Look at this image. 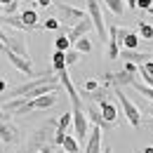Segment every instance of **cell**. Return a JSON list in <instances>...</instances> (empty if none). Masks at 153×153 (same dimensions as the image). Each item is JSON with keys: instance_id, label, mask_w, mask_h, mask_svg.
I'll return each instance as SVG.
<instances>
[{"instance_id": "obj_6", "label": "cell", "mask_w": 153, "mask_h": 153, "mask_svg": "<svg viewBox=\"0 0 153 153\" xmlns=\"http://www.w3.org/2000/svg\"><path fill=\"white\" fill-rule=\"evenodd\" d=\"M71 123H73V111H71V113L66 111V113L59 115L57 130H54V139H52V141H54V146H64V141H66V137H68L66 130H68V125H71Z\"/></svg>"}, {"instance_id": "obj_12", "label": "cell", "mask_w": 153, "mask_h": 153, "mask_svg": "<svg viewBox=\"0 0 153 153\" xmlns=\"http://www.w3.org/2000/svg\"><path fill=\"white\" fill-rule=\"evenodd\" d=\"M120 59H125V61H132V64H146L149 59H151V54H139L137 50H120Z\"/></svg>"}, {"instance_id": "obj_8", "label": "cell", "mask_w": 153, "mask_h": 153, "mask_svg": "<svg viewBox=\"0 0 153 153\" xmlns=\"http://www.w3.org/2000/svg\"><path fill=\"white\" fill-rule=\"evenodd\" d=\"M90 28H94V24H92L90 17H85L82 21H78L76 26H71V31H68L66 36H68L71 42H78L80 38H85V36H87V31H90Z\"/></svg>"}, {"instance_id": "obj_20", "label": "cell", "mask_w": 153, "mask_h": 153, "mask_svg": "<svg viewBox=\"0 0 153 153\" xmlns=\"http://www.w3.org/2000/svg\"><path fill=\"white\" fill-rule=\"evenodd\" d=\"M54 47H57L59 52H68V47H71V40H68V36H66V33L57 36V40H54Z\"/></svg>"}, {"instance_id": "obj_31", "label": "cell", "mask_w": 153, "mask_h": 153, "mask_svg": "<svg viewBox=\"0 0 153 153\" xmlns=\"http://www.w3.org/2000/svg\"><path fill=\"white\" fill-rule=\"evenodd\" d=\"M125 5H127L130 10H137V0H125Z\"/></svg>"}, {"instance_id": "obj_27", "label": "cell", "mask_w": 153, "mask_h": 153, "mask_svg": "<svg viewBox=\"0 0 153 153\" xmlns=\"http://www.w3.org/2000/svg\"><path fill=\"white\" fill-rule=\"evenodd\" d=\"M137 7H139V10H149V12H151V10H153V0H137Z\"/></svg>"}, {"instance_id": "obj_2", "label": "cell", "mask_w": 153, "mask_h": 153, "mask_svg": "<svg viewBox=\"0 0 153 153\" xmlns=\"http://www.w3.org/2000/svg\"><path fill=\"white\" fill-rule=\"evenodd\" d=\"M87 14H90V19L94 24V31L99 40L104 42L106 36H108V26L104 24V14H101V7H99V0H87Z\"/></svg>"}, {"instance_id": "obj_28", "label": "cell", "mask_w": 153, "mask_h": 153, "mask_svg": "<svg viewBox=\"0 0 153 153\" xmlns=\"http://www.w3.org/2000/svg\"><path fill=\"white\" fill-rule=\"evenodd\" d=\"M137 68H139V64H132V61H125V66H123V71H127V73H137Z\"/></svg>"}, {"instance_id": "obj_4", "label": "cell", "mask_w": 153, "mask_h": 153, "mask_svg": "<svg viewBox=\"0 0 153 153\" xmlns=\"http://www.w3.org/2000/svg\"><path fill=\"white\" fill-rule=\"evenodd\" d=\"M59 82H61V87L66 90V97L71 99V106H73V111H85V106H82V99L78 97V90L73 87V82H71V76H68V71H61L57 73Z\"/></svg>"}, {"instance_id": "obj_5", "label": "cell", "mask_w": 153, "mask_h": 153, "mask_svg": "<svg viewBox=\"0 0 153 153\" xmlns=\"http://www.w3.org/2000/svg\"><path fill=\"white\" fill-rule=\"evenodd\" d=\"M73 127H76V139L80 144H87L90 139V118L85 115V111H73Z\"/></svg>"}, {"instance_id": "obj_3", "label": "cell", "mask_w": 153, "mask_h": 153, "mask_svg": "<svg viewBox=\"0 0 153 153\" xmlns=\"http://www.w3.org/2000/svg\"><path fill=\"white\" fill-rule=\"evenodd\" d=\"M57 10H59V17L64 24H68V26H76L78 21H82L87 14H85V10H80V7H73V5H68V2H57Z\"/></svg>"}, {"instance_id": "obj_14", "label": "cell", "mask_w": 153, "mask_h": 153, "mask_svg": "<svg viewBox=\"0 0 153 153\" xmlns=\"http://www.w3.org/2000/svg\"><path fill=\"white\" fill-rule=\"evenodd\" d=\"M26 101H28V99H26V97H17V99H7V101H5V104H2V111H5V113H19V108L21 106H24V104H26Z\"/></svg>"}, {"instance_id": "obj_19", "label": "cell", "mask_w": 153, "mask_h": 153, "mask_svg": "<svg viewBox=\"0 0 153 153\" xmlns=\"http://www.w3.org/2000/svg\"><path fill=\"white\" fill-rule=\"evenodd\" d=\"M61 149H64V151H66V153H78V149H80V141H78L76 137H71V134H68Z\"/></svg>"}, {"instance_id": "obj_1", "label": "cell", "mask_w": 153, "mask_h": 153, "mask_svg": "<svg viewBox=\"0 0 153 153\" xmlns=\"http://www.w3.org/2000/svg\"><path fill=\"white\" fill-rule=\"evenodd\" d=\"M115 97H118V101H120V106H123V113H125V118H127V123L132 125V127H139L141 125V118H139V108L134 106L132 101H130V97L123 92V87H113Z\"/></svg>"}, {"instance_id": "obj_34", "label": "cell", "mask_w": 153, "mask_h": 153, "mask_svg": "<svg viewBox=\"0 0 153 153\" xmlns=\"http://www.w3.org/2000/svg\"><path fill=\"white\" fill-rule=\"evenodd\" d=\"M141 153H153V144H151V146H146V149H144Z\"/></svg>"}, {"instance_id": "obj_11", "label": "cell", "mask_w": 153, "mask_h": 153, "mask_svg": "<svg viewBox=\"0 0 153 153\" xmlns=\"http://www.w3.org/2000/svg\"><path fill=\"white\" fill-rule=\"evenodd\" d=\"M85 111H87V118H90V120L94 123L97 127H101L104 132H106V130H113V123H108V120H104V115H101V111H97V108H92V106H87Z\"/></svg>"}, {"instance_id": "obj_33", "label": "cell", "mask_w": 153, "mask_h": 153, "mask_svg": "<svg viewBox=\"0 0 153 153\" xmlns=\"http://www.w3.org/2000/svg\"><path fill=\"white\" fill-rule=\"evenodd\" d=\"M12 2H17V0H0V5L5 7V5H12Z\"/></svg>"}, {"instance_id": "obj_29", "label": "cell", "mask_w": 153, "mask_h": 153, "mask_svg": "<svg viewBox=\"0 0 153 153\" xmlns=\"http://www.w3.org/2000/svg\"><path fill=\"white\" fill-rule=\"evenodd\" d=\"M36 5H38V7H50V5H52V0H38Z\"/></svg>"}, {"instance_id": "obj_13", "label": "cell", "mask_w": 153, "mask_h": 153, "mask_svg": "<svg viewBox=\"0 0 153 153\" xmlns=\"http://www.w3.org/2000/svg\"><path fill=\"white\" fill-rule=\"evenodd\" d=\"M99 111H101V115H104V120H108V123H113L115 125V120H118V108H115V104H111V101H101L99 104Z\"/></svg>"}, {"instance_id": "obj_21", "label": "cell", "mask_w": 153, "mask_h": 153, "mask_svg": "<svg viewBox=\"0 0 153 153\" xmlns=\"http://www.w3.org/2000/svg\"><path fill=\"white\" fill-rule=\"evenodd\" d=\"M76 50L80 52V54H87V52H92V40L87 38V36H85V38H80V40L76 42Z\"/></svg>"}, {"instance_id": "obj_7", "label": "cell", "mask_w": 153, "mask_h": 153, "mask_svg": "<svg viewBox=\"0 0 153 153\" xmlns=\"http://www.w3.org/2000/svg\"><path fill=\"white\" fill-rule=\"evenodd\" d=\"M5 57L10 59V64L17 68V71H21V73H26V76H33V78H38V73L33 71V61H28V59H24L19 57V54H14L12 50H7L5 52Z\"/></svg>"}, {"instance_id": "obj_15", "label": "cell", "mask_w": 153, "mask_h": 153, "mask_svg": "<svg viewBox=\"0 0 153 153\" xmlns=\"http://www.w3.org/2000/svg\"><path fill=\"white\" fill-rule=\"evenodd\" d=\"M19 17H21V21H24L26 26H31V28H42L38 24V12H36V10H24Z\"/></svg>"}, {"instance_id": "obj_25", "label": "cell", "mask_w": 153, "mask_h": 153, "mask_svg": "<svg viewBox=\"0 0 153 153\" xmlns=\"http://www.w3.org/2000/svg\"><path fill=\"white\" fill-rule=\"evenodd\" d=\"M78 61H80V52H78V50H68V52H66V64L73 66Z\"/></svg>"}, {"instance_id": "obj_9", "label": "cell", "mask_w": 153, "mask_h": 153, "mask_svg": "<svg viewBox=\"0 0 153 153\" xmlns=\"http://www.w3.org/2000/svg\"><path fill=\"white\" fill-rule=\"evenodd\" d=\"M0 139H2V144H14V141H19L17 127L10 125V123L2 120V118H0Z\"/></svg>"}, {"instance_id": "obj_24", "label": "cell", "mask_w": 153, "mask_h": 153, "mask_svg": "<svg viewBox=\"0 0 153 153\" xmlns=\"http://www.w3.org/2000/svg\"><path fill=\"white\" fill-rule=\"evenodd\" d=\"M40 26L47 28V31H59V28H61V21H59V19H45Z\"/></svg>"}, {"instance_id": "obj_30", "label": "cell", "mask_w": 153, "mask_h": 153, "mask_svg": "<svg viewBox=\"0 0 153 153\" xmlns=\"http://www.w3.org/2000/svg\"><path fill=\"white\" fill-rule=\"evenodd\" d=\"M144 111H146V115H151V118H153V101H151V104H146Z\"/></svg>"}, {"instance_id": "obj_35", "label": "cell", "mask_w": 153, "mask_h": 153, "mask_svg": "<svg viewBox=\"0 0 153 153\" xmlns=\"http://www.w3.org/2000/svg\"><path fill=\"white\" fill-rule=\"evenodd\" d=\"M151 12H153V10H151Z\"/></svg>"}, {"instance_id": "obj_16", "label": "cell", "mask_w": 153, "mask_h": 153, "mask_svg": "<svg viewBox=\"0 0 153 153\" xmlns=\"http://www.w3.org/2000/svg\"><path fill=\"white\" fill-rule=\"evenodd\" d=\"M52 66H54V71L61 73V71H68V64H66V52H54L52 54Z\"/></svg>"}, {"instance_id": "obj_32", "label": "cell", "mask_w": 153, "mask_h": 153, "mask_svg": "<svg viewBox=\"0 0 153 153\" xmlns=\"http://www.w3.org/2000/svg\"><path fill=\"white\" fill-rule=\"evenodd\" d=\"M5 90H7V82H5V80H0V92H5Z\"/></svg>"}, {"instance_id": "obj_17", "label": "cell", "mask_w": 153, "mask_h": 153, "mask_svg": "<svg viewBox=\"0 0 153 153\" xmlns=\"http://www.w3.org/2000/svg\"><path fill=\"white\" fill-rule=\"evenodd\" d=\"M139 40H141V36H137V33H127L125 36V40H123V50H137L139 47Z\"/></svg>"}, {"instance_id": "obj_22", "label": "cell", "mask_w": 153, "mask_h": 153, "mask_svg": "<svg viewBox=\"0 0 153 153\" xmlns=\"http://www.w3.org/2000/svg\"><path fill=\"white\" fill-rule=\"evenodd\" d=\"M139 36L144 40H153V26L146 21H139Z\"/></svg>"}, {"instance_id": "obj_26", "label": "cell", "mask_w": 153, "mask_h": 153, "mask_svg": "<svg viewBox=\"0 0 153 153\" xmlns=\"http://www.w3.org/2000/svg\"><path fill=\"white\" fill-rule=\"evenodd\" d=\"M99 87H101L99 80H85V90H82V92H97Z\"/></svg>"}, {"instance_id": "obj_23", "label": "cell", "mask_w": 153, "mask_h": 153, "mask_svg": "<svg viewBox=\"0 0 153 153\" xmlns=\"http://www.w3.org/2000/svg\"><path fill=\"white\" fill-rule=\"evenodd\" d=\"M85 94V99H90V101H104V97H106V87H99L97 92H82Z\"/></svg>"}, {"instance_id": "obj_18", "label": "cell", "mask_w": 153, "mask_h": 153, "mask_svg": "<svg viewBox=\"0 0 153 153\" xmlns=\"http://www.w3.org/2000/svg\"><path fill=\"white\" fill-rule=\"evenodd\" d=\"M104 5H106V7H108L113 14H118V17H120V14L125 12V7H127L123 0H104Z\"/></svg>"}, {"instance_id": "obj_10", "label": "cell", "mask_w": 153, "mask_h": 153, "mask_svg": "<svg viewBox=\"0 0 153 153\" xmlns=\"http://www.w3.org/2000/svg\"><path fill=\"white\" fill-rule=\"evenodd\" d=\"M57 101H59V92H52V94L33 99V108H36V111H47V108H52Z\"/></svg>"}]
</instances>
